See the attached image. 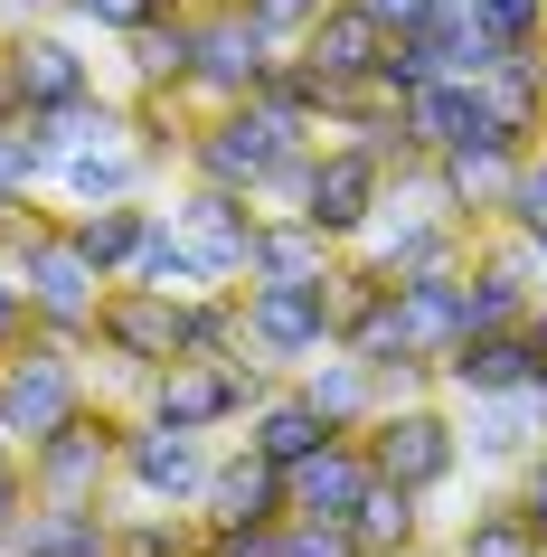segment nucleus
<instances>
[{"label":"nucleus","instance_id":"nucleus-30","mask_svg":"<svg viewBox=\"0 0 547 557\" xmlns=\"http://www.w3.org/2000/svg\"><path fill=\"white\" fill-rule=\"evenodd\" d=\"M349 539H359V557H397V548H415V539H434V500L397 492V482H369L359 510H349Z\"/></svg>","mask_w":547,"mask_h":557},{"label":"nucleus","instance_id":"nucleus-48","mask_svg":"<svg viewBox=\"0 0 547 557\" xmlns=\"http://www.w3.org/2000/svg\"><path fill=\"white\" fill-rule=\"evenodd\" d=\"M0 256H10V208H0Z\"/></svg>","mask_w":547,"mask_h":557},{"label":"nucleus","instance_id":"nucleus-22","mask_svg":"<svg viewBox=\"0 0 547 557\" xmlns=\"http://www.w3.org/2000/svg\"><path fill=\"white\" fill-rule=\"evenodd\" d=\"M10 557H114V500H38Z\"/></svg>","mask_w":547,"mask_h":557},{"label":"nucleus","instance_id":"nucleus-11","mask_svg":"<svg viewBox=\"0 0 547 557\" xmlns=\"http://www.w3.org/2000/svg\"><path fill=\"white\" fill-rule=\"evenodd\" d=\"M284 58V38H264L256 20H246V0H217V10H199V66H189V104H246V95L264 86V66Z\"/></svg>","mask_w":547,"mask_h":557},{"label":"nucleus","instance_id":"nucleus-12","mask_svg":"<svg viewBox=\"0 0 547 557\" xmlns=\"http://www.w3.org/2000/svg\"><path fill=\"white\" fill-rule=\"evenodd\" d=\"M236 294H246V341L284 379L331 350V274H312V284H236Z\"/></svg>","mask_w":547,"mask_h":557},{"label":"nucleus","instance_id":"nucleus-1","mask_svg":"<svg viewBox=\"0 0 547 557\" xmlns=\"http://www.w3.org/2000/svg\"><path fill=\"white\" fill-rule=\"evenodd\" d=\"M312 143H321V123L312 114H284V104H264V95H246V104H208L199 133H189L179 180H208V189H246V199H264L274 171H284L293 151H312Z\"/></svg>","mask_w":547,"mask_h":557},{"label":"nucleus","instance_id":"nucleus-13","mask_svg":"<svg viewBox=\"0 0 547 557\" xmlns=\"http://www.w3.org/2000/svg\"><path fill=\"white\" fill-rule=\"evenodd\" d=\"M472 86H482L490 143H510V151H538L547 143V48H500Z\"/></svg>","mask_w":547,"mask_h":557},{"label":"nucleus","instance_id":"nucleus-37","mask_svg":"<svg viewBox=\"0 0 547 557\" xmlns=\"http://www.w3.org/2000/svg\"><path fill=\"white\" fill-rule=\"evenodd\" d=\"M500 227L519 236V246H538L547 256V143L519 161V180H510V199H500Z\"/></svg>","mask_w":547,"mask_h":557},{"label":"nucleus","instance_id":"nucleus-50","mask_svg":"<svg viewBox=\"0 0 547 557\" xmlns=\"http://www.w3.org/2000/svg\"><path fill=\"white\" fill-rule=\"evenodd\" d=\"M0 557H10V548H0Z\"/></svg>","mask_w":547,"mask_h":557},{"label":"nucleus","instance_id":"nucleus-44","mask_svg":"<svg viewBox=\"0 0 547 557\" xmlns=\"http://www.w3.org/2000/svg\"><path fill=\"white\" fill-rule=\"evenodd\" d=\"M29 284H20V264L0 256V350H20V341H29Z\"/></svg>","mask_w":547,"mask_h":557},{"label":"nucleus","instance_id":"nucleus-5","mask_svg":"<svg viewBox=\"0 0 547 557\" xmlns=\"http://www.w3.org/2000/svg\"><path fill=\"white\" fill-rule=\"evenodd\" d=\"M123 416H133V407L86 397L58 435H38V444H29L38 500H114V492H123Z\"/></svg>","mask_w":547,"mask_h":557},{"label":"nucleus","instance_id":"nucleus-41","mask_svg":"<svg viewBox=\"0 0 547 557\" xmlns=\"http://www.w3.org/2000/svg\"><path fill=\"white\" fill-rule=\"evenodd\" d=\"M199 557H284V520H256V529H208Z\"/></svg>","mask_w":547,"mask_h":557},{"label":"nucleus","instance_id":"nucleus-3","mask_svg":"<svg viewBox=\"0 0 547 557\" xmlns=\"http://www.w3.org/2000/svg\"><path fill=\"white\" fill-rule=\"evenodd\" d=\"M359 444H369L377 482H397V492H415V500H444L462 482V416H453V397H387V407L359 425Z\"/></svg>","mask_w":547,"mask_h":557},{"label":"nucleus","instance_id":"nucleus-17","mask_svg":"<svg viewBox=\"0 0 547 557\" xmlns=\"http://www.w3.org/2000/svg\"><path fill=\"white\" fill-rule=\"evenodd\" d=\"M434 369H444V397H529L538 350H529V331H472Z\"/></svg>","mask_w":547,"mask_h":557},{"label":"nucleus","instance_id":"nucleus-33","mask_svg":"<svg viewBox=\"0 0 547 557\" xmlns=\"http://www.w3.org/2000/svg\"><path fill=\"white\" fill-rule=\"evenodd\" d=\"M199 539H208L199 510H161V500L114 510V557H199Z\"/></svg>","mask_w":547,"mask_h":557},{"label":"nucleus","instance_id":"nucleus-14","mask_svg":"<svg viewBox=\"0 0 547 557\" xmlns=\"http://www.w3.org/2000/svg\"><path fill=\"white\" fill-rule=\"evenodd\" d=\"M293 58H302V66L321 76V95H340V86H377V58H387V29H377V20L359 10V0H331V10H321L312 29L293 38Z\"/></svg>","mask_w":547,"mask_h":557},{"label":"nucleus","instance_id":"nucleus-9","mask_svg":"<svg viewBox=\"0 0 547 557\" xmlns=\"http://www.w3.org/2000/svg\"><path fill=\"white\" fill-rule=\"evenodd\" d=\"M189 302H199V294H189ZM189 302L151 294V284H114L104 312H95V359L123 369V387L151 379V369H171V359H189V341H179V312H189Z\"/></svg>","mask_w":547,"mask_h":557},{"label":"nucleus","instance_id":"nucleus-38","mask_svg":"<svg viewBox=\"0 0 547 557\" xmlns=\"http://www.w3.org/2000/svg\"><path fill=\"white\" fill-rule=\"evenodd\" d=\"M500 48H547V0H472Z\"/></svg>","mask_w":547,"mask_h":557},{"label":"nucleus","instance_id":"nucleus-4","mask_svg":"<svg viewBox=\"0 0 547 557\" xmlns=\"http://www.w3.org/2000/svg\"><path fill=\"white\" fill-rule=\"evenodd\" d=\"M86 397H95V350H76L58 331H29L20 350H0V425L20 435V454L38 435H58Z\"/></svg>","mask_w":547,"mask_h":557},{"label":"nucleus","instance_id":"nucleus-2","mask_svg":"<svg viewBox=\"0 0 547 557\" xmlns=\"http://www.w3.org/2000/svg\"><path fill=\"white\" fill-rule=\"evenodd\" d=\"M10 264H20V284H29V322L95 350V312H104V274L76 256V236H66V208H10Z\"/></svg>","mask_w":547,"mask_h":557},{"label":"nucleus","instance_id":"nucleus-16","mask_svg":"<svg viewBox=\"0 0 547 557\" xmlns=\"http://www.w3.org/2000/svg\"><path fill=\"white\" fill-rule=\"evenodd\" d=\"M453 416H462V463H472V472H500V482L547 444V425H538L529 397H453Z\"/></svg>","mask_w":547,"mask_h":557},{"label":"nucleus","instance_id":"nucleus-18","mask_svg":"<svg viewBox=\"0 0 547 557\" xmlns=\"http://www.w3.org/2000/svg\"><path fill=\"white\" fill-rule=\"evenodd\" d=\"M397 114H406V143L425 151V161H444L462 143H490V114H482V86L472 76H434V86L397 95Z\"/></svg>","mask_w":547,"mask_h":557},{"label":"nucleus","instance_id":"nucleus-45","mask_svg":"<svg viewBox=\"0 0 547 557\" xmlns=\"http://www.w3.org/2000/svg\"><path fill=\"white\" fill-rule=\"evenodd\" d=\"M359 10H369V20H377L387 38H415V29H434V0H359Z\"/></svg>","mask_w":547,"mask_h":557},{"label":"nucleus","instance_id":"nucleus-43","mask_svg":"<svg viewBox=\"0 0 547 557\" xmlns=\"http://www.w3.org/2000/svg\"><path fill=\"white\" fill-rule=\"evenodd\" d=\"M510 500H519V520L538 529V548H547V444H538V454H529V463L510 472Z\"/></svg>","mask_w":547,"mask_h":557},{"label":"nucleus","instance_id":"nucleus-31","mask_svg":"<svg viewBox=\"0 0 547 557\" xmlns=\"http://www.w3.org/2000/svg\"><path fill=\"white\" fill-rule=\"evenodd\" d=\"M246 444H256L264 463H284V472H293L302 454H321V444H331V425H321V416H312V397H302V387L284 379L256 416H246Z\"/></svg>","mask_w":547,"mask_h":557},{"label":"nucleus","instance_id":"nucleus-27","mask_svg":"<svg viewBox=\"0 0 547 557\" xmlns=\"http://www.w3.org/2000/svg\"><path fill=\"white\" fill-rule=\"evenodd\" d=\"M38 151L48 161H66V151H104V143H133V95H76V104H48V114H29Z\"/></svg>","mask_w":547,"mask_h":557},{"label":"nucleus","instance_id":"nucleus-28","mask_svg":"<svg viewBox=\"0 0 547 557\" xmlns=\"http://www.w3.org/2000/svg\"><path fill=\"white\" fill-rule=\"evenodd\" d=\"M519 161H529V151H510V143H462V151H444L434 171H444V189H453V208L472 227H500V199H510Z\"/></svg>","mask_w":547,"mask_h":557},{"label":"nucleus","instance_id":"nucleus-20","mask_svg":"<svg viewBox=\"0 0 547 557\" xmlns=\"http://www.w3.org/2000/svg\"><path fill=\"white\" fill-rule=\"evenodd\" d=\"M369 482H377V472H369V444H359V435H331L321 454H302V463L284 472L293 510H321V520H349Z\"/></svg>","mask_w":547,"mask_h":557},{"label":"nucleus","instance_id":"nucleus-23","mask_svg":"<svg viewBox=\"0 0 547 557\" xmlns=\"http://www.w3.org/2000/svg\"><path fill=\"white\" fill-rule=\"evenodd\" d=\"M161 180L142 171V151L133 143H104V151H66L58 180H48V199L58 208H104V199H151Z\"/></svg>","mask_w":547,"mask_h":557},{"label":"nucleus","instance_id":"nucleus-7","mask_svg":"<svg viewBox=\"0 0 547 557\" xmlns=\"http://www.w3.org/2000/svg\"><path fill=\"white\" fill-rule=\"evenodd\" d=\"M0 95H10V114H48V104L95 95V48H86V29H66V20L0 29Z\"/></svg>","mask_w":547,"mask_h":557},{"label":"nucleus","instance_id":"nucleus-29","mask_svg":"<svg viewBox=\"0 0 547 557\" xmlns=\"http://www.w3.org/2000/svg\"><path fill=\"white\" fill-rule=\"evenodd\" d=\"M444 557H547V548H538V529L519 520L510 482H500V492H472V510L444 529Z\"/></svg>","mask_w":547,"mask_h":557},{"label":"nucleus","instance_id":"nucleus-35","mask_svg":"<svg viewBox=\"0 0 547 557\" xmlns=\"http://www.w3.org/2000/svg\"><path fill=\"white\" fill-rule=\"evenodd\" d=\"M48 180H58V161L38 151L29 114H0V208H29V199H48Z\"/></svg>","mask_w":547,"mask_h":557},{"label":"nucleus","instance_id":"nucleus-15","mask_svg":"<svg viewBox=\"0 0 547 557\" xmlns=\"http://www.w3.org/2000/svg\"><path fill=\"white\" fill-rule=\"evenodd\" d=\"M284 510H293L284 463H264L256 444H217L208 492H199V520H208V529H256V520H284Z\"/></svg>","mask_w":547,"mask_h":557},{"label":"nucleus","instance_id":"nucleus-26","mask_svg":"<svg viewBox=\"0 0 547 557\" xmlns=\"http://www.w3.org/2000/svg\"><path fill=\"white\" fill-rule=\"evenodd\" d=\"M397 312H406V341L425 359H444L453 341H472V312H462V264L444 274H397Z\"/></svg>","mask_w":547,"mask_h":557},{"label":"nucleus","instance_id":"nucleus-49","mask_svg":"<svg viewBox=\"0 0 547 557\" xmlns=\"http://www.w3.org/2000/svg\"><path fill=\"white\" fill-rule=\"evenodd\" d=\"M0 454H20V435H10V425H0Z\"/></svg>","mask_w":547,"mask_h":557},{"label":"nucleus","instance_id":"nucleus-32","mask_svg":"<svg viewBox=\"0 0 547 557\" xmlns=\"http://www.w3.org/2000/svg\"><path fill=\"white\" fill-rule=\"evenodd\" d=\"M189 133H199V104L189 95H133V151H142L151 180H171L189 161Z\"/></svg>","mask_w":547,"mask_h":557},{"label":"nucleus","instance_id":"nucleus-19","mask_svg":"<svg viewBox=\"0 0 547 557\" xmlns=\"http://www.w3.org/2000/svg\"><path fill=\"white\" fill-rule=\"evenodd\" d=\"M293 387L312 397V416L331 425V435H359V425L387 407V397H377V369H369L359 350H340V341H331L321 359H302V369H293Z\"/></svg>","mask_w":547,"mask_h":557},{"label":"nucleus","instance_id":"nucleus-39","mask_svg":"<svg viewBox=\"0 0 547 557\" xmlns=\"http://www.w3.org/2000/svg\"><path fill=\"white\" fill-rule=\"evenodd\" d=\"M284 557H359L349 520H321V510H284Z\"/></svg>","mask_w":547,"mask_h":557},{"label":"nucleus","instance_id":"nucleus-24","mask_svg":"<svg viewBox=\"0 0 547 557\" xmlns=\"http://www.w3.org/2000/svg\"><path fill=\"white\" fill-rule=\"evenodd\" d=\"M161 208L151 199H104V208H66V236H76V256L104 274V284H123L133 274V256H142V236Z\"/></svg>","mask_w":547,"mask_h":557},{"label":"nucleus","instance_id":"nucleus-46","mask_svg":"<svg viewBox=\"0 0 547 557\" xmlns=\"http://www.w3.org/2000/svg\"><path fill=\"white\" fill-rule=\"evenodd\" d=\"M519 331H529V350H538V359H547V294H538V302H529V322H519Z\"/></svg>","mask_w":547,"mask_h":557},{"label":"nucleus","instance_id":"nucleus-36","mask_svg":"<svg viewBox=\"0 0 547 557\" xmlns=\"http://www.w3.org/2000/svg\"><path fill=\"white\" fill-rule=\"evenodd\" d=\"M161 10H189V0H58V20L66 29H86V38H133V29H151Z\"/></svg>","mask_w":547,"mask_h":557},{"label":"nucleus","instance_id":"nucleus-10","mask_svg":"<svg viewBox=\"0 0 547 557\" xmlns=\"http://www.w3.org/2000/svg\"><path fill=\"white\" fill-rule=\"evenodd\" d=\"M171 227L189 236V256L208 264V284H246V274H256V227H264V208L246 199V189L179 180V189H171Z\"/></svg>","mask_w":547,"mask_h":557},{"label":"nucleus","instance_id":"nucleus-34","mask_svg":"<svg viewBox=\"0 0 547 557\" xmlns=\"http://www.w3.org/2000/svg\"><path fill=\"white\" fill-rule=\"evenodd\" d=\"M123 284H151V294H171V302L208 294V264L189 256V236L171 227V208L151 218V236H142V256H133V274H123Z\"/></svg>","mask_w":547,"mask_h":557},{"label":"nucleus","instance_id":"nucleus-47","mask_svg":"<svg viewBox=\"0 0 547 557\" xmlns=\"http://www.w3.org/2000/svg\"><path fill=\"white\" fill-rule=\"evenodd\" d=\"M529 407H538V425H547V359H538V379H529Z\"/></svg>","mask_w":547,"mask_h":557},{"label":"nucleus","instance_id":"nucleus-42","mask_svg":"<svg viewBox=\"0 0 547 557\" xmlns=\"http://www.w3.org/2000/svg\"><path fill=\"white\" fill-rule=\"evenodd\" d=\"M321 10H331V0H246V20H256L264 38H284V48H293L302 29H312Z\"/></svg>","mask_w":547,"mask_h":557},{"label":"nucleus","instance_id":"nucleus-8","mask_svg":"<svg viewBox=\"0 0 547 557\" xmlns=\"http://www.w3.org/2000/svg\"><path fill=\"white\" fill-rule=\"evenodd\" d=\"M208 463H217V435H189V425H161V416H123V492L114 500H161V510H199Z\"/></svg>","mask_w":547,"mask_h":557},{"label":"nucleus","instance_id":"nucleus-6","mask_svg":"<svg viewBox=\"0 0 547 557\" xmlns=\"http://www.w3.org/2000/svg\"><path fill=\"white\" fill-rule=\"evenodd\" d=\"M387 180H397V171H387L369 143H349V133H321V143H312V189H302V218H312V227L349 256V246L377 227V208H387Z\"/></svg>","mask_w":547,"mask_h":557},{"label":"nucleus","instance_id":"nucleus-40","mask_svg":"<svg viewBox=\"0 0 547 557\" xmlns=\"http://www.w3.org/2000/svg\"><path fill=\"white\" fill-rule=\"evenodd\" d=\"M38 510V482H29V454H0V548L20 539V520Z\"/></svg>","mask_w":547,"mask_h":557},{"label":"nucleus","instance_id":"nucleus-25","mask_svg":"<svg viewBox=\"0 0 547 557\" xmlns=\"http://www.w3.org/2000/svg\"><path fill=\"white\" fill-rule=\"evenodd\" d=\"M340 264V246L302 218V208H264V227H256V274L246 284H312V274H331Z\"/></svg>","mask_w":547,"mask_h":557},{"label":"nucleus","instance_id":"nucleus-21","mask_svg":"<svg viewBox=\"0 0 547 557\" xmlns=\"http://www.w3.org/2000/svg\"><path fill=\"white\" fill-rule=\"evenodd\" d=\"M189 66H199V10H161L151 29L123 38V76H133V95H189Z\"/></svg>","mask_w":547,"mask_h":557}]
</instances>
